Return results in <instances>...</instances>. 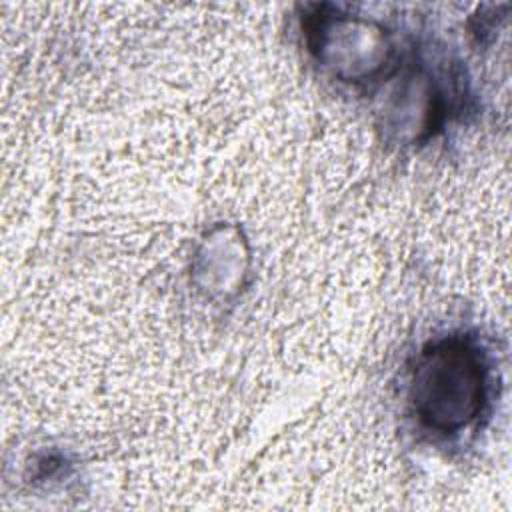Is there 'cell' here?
Masks as SVG:
<instances>
[{"instance_id":"obj_4","label":"cell","mask_w":512,"mask_h":512,"mask_svg":"<svg viewBox=\"0 0 512 512\" xmlns=\"http://www.w3.org/2000/svg\"><path fill=\"white\" fill-rule=\"evenodd\" d=\"M248 248L238 228L216 226L196 250L192 274L200 290L212 298L238 294L248 272Z\"/></svg>"},{"instance_id":"obj_3","label":"cell","mask_w":512,"mask_h":512,"mask_svg":"<svg viewBox=\"0 0 512 512\" xmlns=\"http://www.w3.org/2000/svg\"><path fill=\"white\" fill-rule=\"evenodd\" d=\"M444 114L442 94L422 70H408L384 98L382 126L396 142L412 144L432 134Z\"/></svg>"},{"instance_id":"obj_1","label":"cell","mask_w":512,"mask_h":512,"mask_svg":"<svg viewBox=\"0 0 512 512\" xmlns=\"http://www.w3.org/2000/svg\"><path fill=\"white\" fill-rule=\"evenodd\" d=\"M488 366L476 344L446 336L426 344L414 364L410 400L418 420L436 432L468 428L484 408Z\"/></svg>"},{"instance_id":"obj_2","label":"cell","mask_w":512,"mask_h":512,"mask_svg":"<svg viewBox=\"0 0 512 512\" xmlns=\"http://www.w3.org/2000/svg\"><path fill=\"white\" fill-rule=\"evenodd\" d=\"M306 38L318 62L344 82H366L380 76L392 60L386 30L348 14H314L306 20Z\"/></svg>"}]
</instances>
